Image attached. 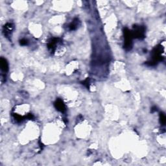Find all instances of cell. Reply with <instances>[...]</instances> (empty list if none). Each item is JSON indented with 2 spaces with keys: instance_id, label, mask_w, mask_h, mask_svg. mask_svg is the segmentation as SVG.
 Masks as SVG:
<instances>
[{
  "instance_id": "1",
  "label": "cell",
  "mask_w": 166,
  "mask_h": 166,
  "mask_svg": "<svg viewBox=\"0 0 166 166\" xmlns=\"http://www.w3.org/2000/svg\"><path fill=\"white\" fill-rule=\"evenodd\" d=\"M164 49L161 45H158L157 47H155L151 52V60L145 62V65L148 66H155L156 65H157L159 62H161L164 59V57L162 56V53H164Z\"/></svg>"
},
{
  "instance_id": "2",
  "label": "cell",
  "mask_w": 166,
  "mask_h": 166,
  "mask_svg": "<svg viewBox=\"0 0 166 166\" xmlns=\"http://www.w3.org/2000/svg\"><path fill=\"white\" fill-rule=\"evenodd\" d=\"M123 35H124V49L128 51L133 48V36L132 35L131 30L128 28H125L123 29Z\"/></svg>"
},
{
  "instance_id": "3",
  "label": "cell",
  "mask_w": 166,
  "mask_h": 166,
  "mask_svg": "<svg viewBox=\"0 0 166 166\" xmlns=\"http://www.w3.org/2000/svg\"><path fill=\"white\" fill-rule=\"evenodd\" d=\"M145 28L144 25L133 26V29L131 30L133 38H137L139 40H143L145 37Z\"/></svg>"
},
{
  "instance_id": "4",
  "label": "cell",
  "mask_w": 166,
  "mask_h": 166,
  "mask_svg": "<svg viewBox=\"0 0 166 166\" xmlns=\"http://www.w3.org/2000/svg\"><path fill=\"white\" fill-rule=\"evenodd\" d=\"M62 43V40L59 38H51L48 40V42H47V47L48 49L49 50V51L51 53L53 54L55 53V50L57 49V45L60 44V43Z\"/></svg>"
},
{
  "instance_id": "5",
  "label": "cell",
  "mask_w": 166,
  "mask_h": 166,
  "mask_svg": "<svg viewBox=\"0 0 166 166\" xmlns=\"http://www.w3.org/2000/svg\"><path fill=\"white\" fill-rule=\"evenodd\" d=\"M14 29V25L12 23H7L3 27V33L5 38L11 40V36Z\"/></svg>"
},
{
  "instance_id": "6",
  "label": "cell",
  "mask_w": 166,
  "mask_h": 166,
  "mask_svg": "<svg viewBox=\"0 0 166 166\" xmlns=\"http://www.w3.org/2000/svg\"><path fill=\"white\" fill-rule=\"evenodd\" d=\"M54 107L56 108L57 110H58L59 112L61 113H65L66 111V107L64 104V101L61 99H57L55 102L54 103Z\"/></svg>"
},
{
  "instance_id": "7",
  "label": "cell",
  "mask_w": 166,
  "mask_h": 166,
  "mask_svg": "<svg viewBox=\"0 0 166 166\" xmlns=\"http://www.w3.org/2000/svg\"><path fill=\"white\" fill-rule=\"evenodd\" d=\"M0 67L3 73L5 74L6 73L8 72L9 71V63L5 59L1 57L0 59Z\"/></svg>"
},
{
  "instance_id": "8",
  "label": "cell",
  "mask_w": 166,
  "mask_h": 166,
  "mask_svg": "<svg viewBox=\"0 0 166 166\" xmlns=\"http://www.w3.org/2000/svg\"><path fill=\"white\" fill-rule=\"evenodd\" d=\"M80 25V21L78 18H75L73 19L72 23L68 25V29L70 30H77L79 27Z\"/></svg>"
},
{
  "instance_id": "9",
  "label": "cell",
  "mask_w": 166,
  "mask_h": 166,
  "mask_svg": "<svg viewBox=\"0 0 166 166\" xmlns=\"http://www.w3.org/2000/svg\"><path fill=\"white\" fill-rule=\"evenodd\" d=\"M12 117H13V118H14V120L16 121V123H22V121H23L25 120V116H20V115H19L18 114H15V113L12 114Z\"/></svg>"
},
{
  "instance_id": "10",
  "label": "cell",
  "mask_w": 166,
  "mask_h": 166,
  "mask_svg": "<svg viewBox=\"0 0 166 166\" xmlns=\"http://www.w3.org/2000/svg\"><path fill=\"white\" fill-rule=\"evenodd\" d=\"M166 122V117L165 115L164 112H160V123L162 125V126H164L165 125Z\"/></svg>"
},
{
  "instance_id": "11",
  "label": "cell",
  "mask_w": 166,
  "mask_h": 166,
  "mask_svg": "<svg viewBox=\"0 0 166 166\" xmlns=\"http://www.w3.org/2000/svg\"><path fill=\"white\" fill-rule=\"evenodd\" d=\"M81 84H82L83 85H84V86H85L88 90H89L90 89V78H88V77L86 78L85 80H84L82 81V82H81Z\"/></svg>"
},
{
  "instance_id": "12",
  "label": "cell",
  "mask_w": 166,
  "mask_h": 166,
  "mask_svg": "<svg viewBox=\"0 0 166 166\" xmlns=\"http://www.w3.org/2000/svg\"><path fill=\"white\" fill-rule=\"evenodd\" d=\"M28 43H29V42H28V40L25 39V38H23V39H21L20 40V44L22 46H28Z\"/></svg>"
},
{
  "instance_id": "13",
  "label": "cell",
  "mask_w": 166,
  "mask_h": 166,
  "mask_svg": "<svg viewBox=\"0 0 166 166\" xmlns=\"http://www.w3.org/2000/svg\"><path fill=\"white\" fill-rule=\"evenodd\" d=\"M25 120H35V116H34V115L32 114H28L27 115L25 116Z\"/></svg>"
},
{
  "instance_id": "14",
  "label": "cell",
  "mask_w": 166,
  "mask_h": 166,
  "mask_svg": "<svg viewBox=\"0 0 166 166\" xmlns=\"http://www.w3.org/2000/svg\"><path fill=\"white\" fill-rule=\"evenodd\" d=\"M157 110H158L157 107H156V106H154V107H152L151 108V113H154V112H157Z\"/></svg>"
},
{
  "instance_id": "15",
  "label": "cell",
  "mask_w": 166,
  "mask_h": 166,
  "mask_svg": "<svg viewBox=\"0 0 166 166\" xmlns=\"http://www.w3.org/2000/svg\"><path fill=\"white\" fill-rule=\"evenodd\" d=\"M38 144H39V145H40L39 146H40V150H42V149H43V147H44V146H43V144L42 143L41 141H40V140H39V141H38Z\"/></svg>"
}]
</instances>
